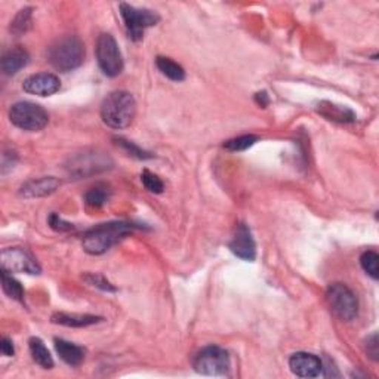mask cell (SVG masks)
Instances as JSON below:
<instances>
[{
  "label": "cell",
  "mask_w": 379,
  "mask_h": 379,
  "mask_svg": "<svg viewBox=\"0 0 379 379\" xmlns=\"http://www.w3.org/2000/svg\"><path fill=\"white\" fill-rule=\"evenodd\" d=\"M141 181H142V185L146 187L150 193H155V194H160L164 193L165 190V184L161 179L155 175L153 172H150V170H144V172L141 174Z\"/></svg>",
  "instance_id": "484cf974"
},
{
  "label": "cell",
  "mask_w": 379,
  "mask_h": 379,
  "mask_svg": "<svg viewBox=\"0 0 379 379\" xmlns=\"http://www.w3.org/2000/svg\"><path fill=\"white\" fill-rule=\"evenodd\" d=\"M119 8L129 38L135 42L141 40L146 29L156 25L160 20L159 15L150 9H140L128 3H120Z\"/></svg>",
  "instance_id": "9c48e42d"
},
{
  "label": "cell",
  "mask_w": 379,
  "mask_h": 379,
  "mask_svg": "<svg viewBox=\"0 0 379 379\" xmlns=\"http://www.w3.org/2000/svg\"><path fill=\"white\" fill-rule=\"evenodd\" d=\"M85 282L88 285H91L94 287H98L101 289V291H105V292H116V287L107 280V278L101 274H94V273H89V274H85Z\"/></svg>",
  "instance_id": "83f0119b"
},
{
  "label": "cell",
  "mask_w": 379,
  "mask_h": 379,
  "mask_svg": "<svg viewBox=\"0 0 379 379\" xmlns=\"http://www.w3.org/2000/svg\"><path fill=\"white\" fill-rule=\"evenodd\" d=\"M85 44L77 36H66L49 48V62L62 73H68L83 64Z\"/></svg>",
  "instance_id": "3957f363"
},
{
  "label": "cell",
  "mask_w": 379,
  "mask_h": 379,
  "mask_svg": "<svg viewBox=\"0 0 379 379\" xmlns=\"http://www.w3.org/2000/svg\"><path fill=\"white\" fill-rule=\"evenodd\" d=\"M289 367L300 378H315L323 374V362L310 353H295L289 358Z\"/></svg>",
  "instance_id": "4fadbf2b"
},
{
  "label": "cell",
  "mask_w": 379,
  "mask_h": 379,
  "mask_svg": "<svg viewBox=\"0 0 379 379\" xmlns=\"http://www.w3.org/2000/svg\"><path fill=\"white\" fill-rule=\"evenodd\" d=\"M228 248L234 255L245 261H254L257 257L255 240L252 237V233L246 224H239Z\"/></svg>",
  "instance_id": "8fae6325"
},
{
  "label": "cell",
  "mask_w": 379,
  "mask_h": 379,
  "mask_svg": "<svg viewBox=\"0 0 379 379\" xmlns=\"http://www.w3.org/2000/svg\"><path fill=\"white\" fill-rule=\"evenodd\" d=\"M258 141V137L255 135H241V137L228 140L224 144V147L230 151H245L250 148Z\"/></svg>",
  "instance_id": "d4e9b609"
},
{
  "label": "cell",
  "mask_w": 379,
  "mask_h": 379,
  "mask_svg": "<svg viewBox=\"0 0 379 379\" xmlns=\"http://www.w3.org/2000/svg\"><path fill=\"white\" fill-rule=\"evenodd\" d=\"M25 92L38 96H51L57 94L61 88L60 79L52 73H38L27 77L23 83Z\"/></svg>",
  "instance_id": "7c38bea8"
},
{
  "label": "cell",
  "mask_w": 379,
  "mask_h": 379,
  "mask_svg": "<svg viewBox=\"0 0 379 379\" xmlns=\"http://www.w3.org/2000/svg\"><path fill=\"white\" fill-rule=\"evenodd\" d=\"M257 101H258V104H261L263 107H265V105L268 104V96H267V94H265V92H259V94H257Z\"/></svg>",
  "instance_id": "1f68e13d"
},
{
  "label": "cell",
  "mask_w": 379,
  "mask_h": 379,
  "mask_svg": "<svg viewBox=\"0 0 379 379\" xmlns=\"http://www.w3.org/2000/svg\"><path fill=\"white\" fill-rule=\"evenodd\" d=\"M96 61L99 68L108 77H116L123 70V57L116 39L110 33H103L96 39Z\"/></svg>",
  "instance_id": "8992f818"
},
{
  "label": "cell",
  "mask_w": 379,
  "mask_h": 379,
  "mask_svg": "<svg viewBox=\"0 0 379 379\" xmlns=\"http://www.w3.org/2000/svg\"><path fill=\"white\" fill-rule=\"evenodd\" d=\"M61 181L55 177H43L38 179H31V181L25 183L20 188V194L25 198H38L47 197L52 193H55L60 188Z\"/></svg>",
  "instance_id": "5bb4252c"
},
{
  "label": "cell",
  "mask_w": 379,
  "mask_h": 379,
  "mask_svg": "<svg viewBox=\"0 0 379 379\" xmlns=\"http://www.w3.org/2000/svg\"><path fill=\"white\" fill-rule=\"evenodd\" d=\"M0 350H2V354L6 356V357H12L14 353H15L12 341L9 339V338H3L2 339V344H0Z\"/></svg>",
  "instance_id": "4dcf8cb0"
},
{
  "label": "cell",
  "mask_w": 379,
  "mask_h": 379,
  "mask_svg": "<svg viewBox=\"0 0 379 379\" xmlns=\"http://www.w3.org/2000/svg\"><path fill=\"white\" fill-rule=\"evenodd\" d=\"M110 196H112L110 187L105 184H96L85 194V203L89 207H92V209H99V207H103L108 202Z\"/></svg>",
  "instance_id": "44dd1931"
},
{
  "label": "cell",
  "mask_w": 379,
  "mask_h": 379,
  "mask_svg": "<svg viewBox=\"0 0 379 379\" xmlns=\"http://www.w3.org/2000/svg\"><path fill=\"white\" fill-rule=\"evenodd\" d=\"M156 66L161 71V75L166 76L170 80H174V82H183V80L185 79L184 68L174 60L166 58V57H157Z\"/></svg>",
  "instance_id": "ffe728a7"
},
{
  "label": "cell",
  "mask_w": 379,
  "mask_h": 379,
  "mask_svg": "<svg viewBox=\"0 0 379 379\" xmlns=\"http://www.w3.org/2000/svg\"><path fill=\"white\" fill-rule=\"evenodd\" d=\"M114 141L117 142V146H120L126 153H128L129 156H132V157H135V159H140V160L151 159L150 153L141 150L138 146H135L133 142H129V141H126V140H123V138H116Z\"/></svg>",
  "instance_id": "4316f807"
},
{
  "label": "cell",
  "mask_w": 379,
  "mask_h": 379,
  "mask_svg": "<svg viewBox=\"0 0 379 379\" xmlns=\"http://www.w3.org/2000/svg\"><path fill=\"white\" fill-rule=\"evenodd\" d=\"M49 225L51 227L55 230V231H61V233H66V231H73L75 230V225L70 224V222H66L64 220L61 218L60 215L57 213H52L49 216Z\"/></svg>",
  "instance_id": "f1b7e54d"
},
{
  "label": "cell",
  "mask_w": 379,
  "mask_h": 379,
  "mask_svg": "<svg viewBox=\"0 0 379 379\" xmlns=\"http://www.w3.org/2000/svg\"><path fill=\"white\" fill-rule=\"evenodd\" d=\"M9 120L14 126L23 131L38 132L42 131L49 122V116L39 104L30 101L15 103L9 110Z\"/></svg>",
  "instance_id": "5b68a950"
},
{
  "label": "cell",
  "mask_w": 379,
  "mask_h": 379,
  "mask_svg": "<svg viewBox=\"0 0 379 379\" xmlns=\"http://www.w3.org/2000/svg\"><path fill=\"white\" fill-rule=\"evenodd\" d=\"M360 265L365 272L371 276L374 280H378L379 277V255L375 250H367L360 257Z\"/></svg>",
  "instance_id": "603a6c76"
},
{
  "label": "cell",
  "mask_w": 379,
  "mask_h": 379,
  "mask_svg": "<svg viewBox=\"0 0 379 379\" xmlns=\"http://www.w3.org/2000/svg\"><path fill=\"white\" fill-rule=\"evenodd\" d=\"M29 52L23 48H14L8 51L2 58V71L6 76H14L29 64Z\"/></svg>",
  "instance_id": "ac0fdd59"
},
{
  "label": "cell",
  "mask_w": 379,
  "mask_h": 379,
  "mask_svg": "<svg viewBox=\"0 0 379 379\" xmlns=\"http://www.w3.org/2000/svg\"><path fill=\"white\" fill-rule=\"evenodd\" d=\"M113 168L112 157L99 150H85L71 156L67 161L66 169L70 177L76 179L98 175Z\"/></svg>",
  "instance_id": "277c9868"
},
{
  "label": "cell",
  "mask_w": 379,
  "mask_h": 379,
  "mask_svg": "<svg viewBox=\"0 0 379 379\" xmlns=\"http://www.w3.org/2000/svg\"><path fill=\"white\" fill-rule=\"evenodd\" d=\"M0 264L2 270L8 273H25L39 274L40 267L34 257L23 248H8L0 254Z\"/></svg>",
  "instance_id": "30bf717a"
},
{
  "label": "cell",
  "mask_w": 379,
  "mask_h": 379,
  "mask_svg": "<svg viewBox=\"0 0 379 379\" xmlns=\"http://www.w3.org/2000/svg\"><path fill=\"white\" fill-rule=\"evenodd\" d=\"M31 27V8L21 9L11 23V31L15 34H23Z\"/></svg>",
  "instance_id": "cb8c5ba5"
},
{
  "label": "cell",
  "mask_w": 379,
  "mask_h": 379,
  "mask_svg": "<svg viewBox=\"0 0 379 379\" xmlns=\"http://www.w3.org/2000/svg\"><path fill=\"white\" fill-rule=\"evenodd\" d=\"M193 365L196 371L202 375L225 376L230 371V357L224 348L209 345L198 351Z\"/></svg>",
  "instance_id": "ba28073f"
},
{
  "label": "cell",
  "mask_w": 379,
  "mask_h": 379,
  "mask_svg": "<svg viewBox=\"0 0 379 379\" xmlns=\"http://www.w3.org/2000/svg\"><path fill=\"white\" fill-rule=\"evenodd\" d=\"M103 317L92 314H76V313H55L51 317V322L61 326L67 328H86L92 326L99 322H103Z\"/></svg>",
  "instance_id": "2e32d148"
},
{
  "label": "cell",
  "mask_w": 379,
  "mask_h": 379,
  "mask_svg": "<svg viewBox=\"0 0 379 379\" xmlns=\"http://www.w3.org/2000/svg\"><path fill=\"white\" fill-rule=\"evenodd\" d=\"M55 350L58 356L61 357L62 362H66L68 366H79L80 363L83 362L85 358V350L82 347H79L73 342L61 339V338H55Z\"/></svg>",
  "instance_id": "e0dca14e"
},
{
  "label": "cell",
  "mask_w": 379,
  "mask_h": 379,
  "mask_svg": "<svg viewBox=\"0 0 379 379\" xmlns=\"http://www.w3.org/2000/svg\"><path fill=\"white\" fill-rule=\"evenodd\" d=\"M366 353L374 360V362H378V358H379L378 333H372V335L366 339Z\"/></svg>",
  "instance_id": "f546056e"
},
{
  "label": "cell",
  "mask_w": 379,
  "mask_h": 379,
  "mask_svg": "<svg viewBox=\"0 0 379 379\" xmlns=\"http://www.w3.org/2000/svg\"><path fill=\"white\" fill-rule=\"evenodd\" d=\"M2 287L3 292L12 298L15 301H24V289L21 286V283L16 280V278L12 277V274H9L5 270H2Z\"/></svg>",
  "instance_id": "7402d4cb"
},
{
  "label": "cell",
  "mask_w": 379,
  "mask_h": 379,
  "mask_svg": "<svg viewBox=\"0 0 379 379\" xmlns=\"http://www.w3.org/2000/svg\"><path fill=\"white\" fill-rule=\"evenodd\" d=\"M29 347H30L31 357L36 363L42 366L43 369L53 367V358L49 353V350L47 348V345L43 344V341L40 338H30Z\"/></svg>",
  "instance_id": "d6986e66"
},
{
  "label": "cell",
  "mask_w": 379,
  "mask_h": 379,
  "mask_svg": "<svg viewBox=\"0 0 379 379\" xmlns=\"http://www.w3.org/2000/svg\"><path fill=\"white\" fill-rule=\"evenodd\" d=\"M135 227L128 222H105L88 230L83 234L82 245L89 255H103L125 239Z\"/></svg>",
  "instance_id": "6da1fadb"
},
{
  "label": "cell",
  "mask_w": 379,
  "mask_h": 379,
  "mask_svg": "<svg viewBox=\"0 0 379 379\" xmlns=\"http://www.w3.org/2000/svg\"><path fill=\"white\" fill-rule=\"evenodd\" d=\"M317 113L324 119L338 123H353L356 122V113L345 105H338L330 101H322L317 104Z\"/></svg>",
  "instance_id": "9a60e30c"
},
{
  "label": "cell",
  "mask_w": 379,
  "mask_h": 379,
  "mask_svg": "<svg viewBox=\"0 0 379 379\" xmlns=\"http://www.w3.org/2000/svg\"><path fill=\"white\" fill-rule=\"evenodd\" d=\"M326 300L330 310L341 320L351 322L358 314V300L356 293L344 283H333L328 287Z\"/></svg>",
  "instance_id": "52a82bcc"
},
{
  "label": "cell",
  "mask_w": 379,
  "mask_h": 379,
  "mask_svg": "<svg viewBox=\"0 0 379 379\" xmlns=\"http://www.w3.org/2000/svg\"><path fill=\"white\" fill-rule=\"evenodd\" d=\"M137 113L135 98L126 91H116L101 104V119L113 129H125L132 123Z\"/></svg>",
  "instance_id": "7a4b0ae2"
}]
</instances>
